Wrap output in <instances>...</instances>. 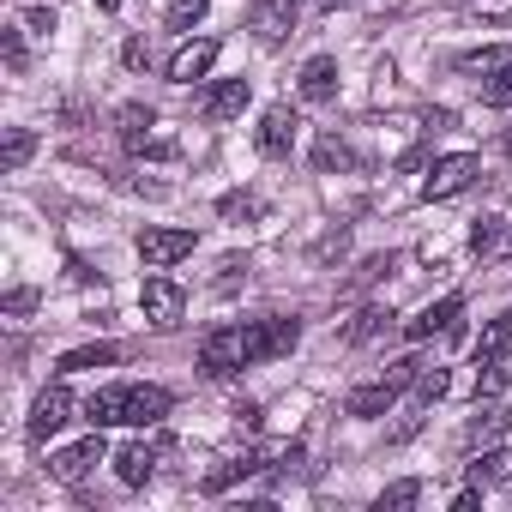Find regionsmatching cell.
I'll list each match as a JSON object with an SVG mask.
<instances>
[{
    "label": "cell",
    "instance_id": "obj_1",
    "mask_svg": "<svg viewBox=\"0 0 512 512\" xmlns=\"http://www.w3.org/2000/svg\"><path fill=\"white\" fill-rule=\"evenodd\" d=\"M296 344H302V320H284V314H272V320H241V326H217V332H205V344H199V374H205V380H229V374H241V368H253V362L290 356Z\"/></svg>",
    "mask_w": 512,
    "mask_h": 512
},
{
    "label": "cell",
    "instance_id": "obj_2",
    "mask_svg": "<svg viewBox=\"0 0 512 512\" xmlns=\"http://www.w3.org/2000/svg\"><path fill=\"white\" fill-rule=\"evenodd\" d=\"M169 410H175V398L163 386H103L85 398L91 428H157Z\"/></svg>",
    "mask_w": 512,
    "mask_h": 512
},
{
    "label": "cell",
    "instance_id": "obj_3",
    "mask_svg": "<svg viewBox=\"0 0 512 512\" xmlns=\"http://www.w3.org/2000/svg\"><path fill=\"white\" fill-rule=\"evenodd\" d=\"M512 380V314L488 320L476 338V398H500Z\"/></svg>",
    "mask_w": 512,
    "mask_h": 512
},
{
    "label": "cell",
    "instance_id": "obj_4",
    "mask_svg": "<svg viewBox=\"0 0 512 512\" xmlns=\"http://www.w3.org/2000/svg\"><path fill=\"white\" fill-rule=\"evenodd\" d=\"M416 374H422V362H416V356H404V362H392L380 380L356 386V392L344 398V410H350L356 422H374V416H386V410L398 404V392H404V386H416Z\"/></svg>",
    "mask_w": 512,
    "mask_h": 512
},
{
    "label": "cell",
    "instance_id": "obj_5",
    "mask_svg": "<svg viewBox=\"0 0 512 512\" xmlns=\"http://www.w3.org/2000/svg\"><path fill=\"white\" fill-rule=\"evenodd\" d=\"M296 19H302V0H247V31L260 49H284L296 37Z\"/></svg>",
    "mask_w": 512,
    "mask_h": 512
},
{
    "label": "cell",
    "instance_id": "obj_6",
    "mask_svg": "<svg viewBox=\"0 0 512 512\" xmlns=\"http://www.w3.org/2000/svg\"><path fill=\"white\" fill-rule=\"evenodd\" d=\"M482 175V157L476 151H452V157H434V169L422 175V199H458L470 193Z\"/></svg>",
    "mask_w": 512,
    "mask_h": 512
},
{
    "label": "cell",
    "instance_id": "obj_7",
    "mask_svg": "<svg viewBox=\"0 0 512 512\" xmlns=\"http://www.w3.org/2000/svg\"><path fill=\"white\" fill-rule=\"evenodd\" d=\"M103 458H109V446H103V428H91L79 446H61V452L49 458V476H55V482H67V488H79V482H85V476H91Z\"/></svg>",
    "mask_w": 512,
    "mask_h": 512
},
{
    "label": "cell",
    "instance_id": "obj_8",
    "mask_svg": "<svg viewBox=\"0 0 512 512\" xmlns=\"http://www.w3.org/2000/svg\"><path fill=\"white\" fill-rule=\"evenodd\" d=\"M139 314H145V326L169 332V326L187 314V296H181V284H175V278H145V290H139Z\"/></svg>",
    "mask_w": 512,
    "mask_h": 512
},
{
    "label": "cell",
    "instance_id": "obj_9",
    "mask_svg": "<svg viewBox=\"0 0 512 512\" xmlns=\"http://www.w3.org/2000/svg\"><path fill=\"white\" fill-rule=\"evenodd\" d=\"M73 410H79V398L67 392V380L43 386V392H37V404H31V440H49V434H61V428L73 422Z\"/></svg>",
    "mask_w": 512,
    "mask_h": 512
},
{
    "label": "cell",
    "instance_id": "obj_10",
    "mask_svg": "<svg viewBox=\"0 0 512 512\" xmlns=\"http://www.w3.org/2000/svg\"><path fill=\"white\" fill-rule=\"evenodd\" d=\"M193 247H199V235H193V229H145V235H139V260H145L151 272H163V266L187 260Z\"/></svg>",
    "mask_w": 512,
    "mask_h": 512
},
{
    "label": "cell",
    "instance_id": "obj_11",
    "mask_svg": "<svg viewBox=\"0 0 512 512\" xmlns=\"http://www.w3.org/2000/svg\"><path fill=\"white\" fill-rule=\"evenodd\" d=\"M217 55H223L217 37H187V43L169 55V85H193V79H205V73L217 67Z\"/></svg>",
    "mask_w": 512,
    "mask_h": 512
},
{
    "label": "cell",
    "instance_id": "obj_12",
    "mask_svg": "<svg viewBox=\"0 0 512 512\" xmlns=\"http://www.w3.org/2000/svg\"><path fill=\"white\" fill-rule=\"evenodd\" d=\"M458 320H464V296H440V302H428V308H422V314H416V320L404 326V338H410V344H428L434 332L458 338V332H464Z\"/></svg>",
    "mask_w": 512,
    "mask_h": 512
},
{
    "label": "cell",
    "instance_id": "obj_13",
    "mask_svg": "<svg viewBox=\"0 0 512 512\" xmlns=\"http://www.w3.org/2000/svg\"><path fill=\"white\" fill-rule=\"evenodd\" d=\"M296 109L290 103H272L266 115H260V133H253V145H260V157H290L296 151Z\"/></svg>",
    "mask_w": 512,
    "mask_h": 512
},
{
    "label": "cell",
    "instance_id": "obj_14",
    "mask_svg": "<svg viewBox=\"0 0 512 512\" xmlns=\"http://www.w3.org/2000/svg\"><path fill=\"white\" fill-rule=\"evenodd\" d=\"M247 103H253V85H247V79H217V85L199 97V115H205V121H241Z\"/></svg>",
    "mask_w": 512,
    "mask_h": 512
},
{
    "label": "cell",
    "instance_id": "obj_15",
    "mask_svg": "<svg viewBox=\"0 0 512 512\" xmlns=\"http://www.w3.org/2000/svg\"><path fill=\"white\" fill-rule=\"evenodd\" d=\"M151 127H157V109H151V103H121V109H115V133H121V145H127L133 157L151 145Z\"/></svg>",
    "mask_w": 512,
    "mask_h": 512
},
{
    "label": "cell",
    "instance_id": "obj_16",
    "mask_svg": "<svg viewBox=\"0 0 512 512\" xmlns=\"http://www.w3.org/2000/svg\"><path fill=\"white\" fill-rule=\"evenodd\" d=\"M157 452H163V446H145V440H127V446L115 452V476H121L127 488H145V482L157 476Z\"/></svg>",
    "mask_w": 512,
    "mask_h": 512
},
{
    "label": "cell",
    "instance_id": "obj_17",
    "mask_svg": "<svg viewBox=\"0 0 512 512\" xmlns=\"http://www.w3.org/2000/svg\"><path fill=\"white\" fill-rule=\"evenodd\" d=\"M338 61L332 55H314L308 67H302V103H338Z\"/></svg>",
    "mask_w": 512,
    "mask_h": 512
},
{
    "label": "cell",
    "instance_id": "obj_18",
    "mask_svg": "<svg viewBox=\"0 0 512 512\" xmlns=\"http://www.w3.org/2000/svg\"><path fill=\"white\" fill-rule=\"evenodd\" d=\"M121 350L115 344H85V350H67L61 356V374H85V368H115Z\"/></svg>",
    "mask_w": 512,
    "mask_h": 512
},
{
    "label": "cell",
    "instance_id": "obj_19",
    "mask_svg": "<svg viewBox=\"0 0 512 512\" xmlns=\"http://www.w3.org/2000/svg\"><path fill=\"white\" fill-rule=\"evenodd\" d=\"M37 157V133L31 127H7V145H0V169H25Z\"/></svg>",
    "mask_w": 512,
    "mask_h": 512
},
{
    "label": "cell",
    "instance_id": "obj_20",
    "mask_svg": "<svg viewBox=\"0 0 512 512\" xmlns=\"http://www.w3.org/2000/svg\"><path fill=\"white\" fill-rule=\"evenodd\" d=\"M350 163H356V151H350L338 133H320V145H314V169L332 175V169H350Z\"/></svg>",
    "mask_w": 512,
    "mask_h": 512
},
{
    "label": "cell",
    "instance_id": "obj_21",
    "mask_svg": "<svg viewBox=\"0 0 512 512\" xmlns=\"http://www.w3.org/2000/svg\"><path fill=\"white\" fill-rule=\"evenodd\" d=\"M217 217L253 223V217H266V199H260V193H223V199H217Z\"/></svg>",
    "mask_w": 512,
    "mask_h": 512
},
{
    "label": "cell",
    "instance_id": "obj_22",
    "mask_svg": "<svg viewBox=\"0 0 512 512\" xmlns=\"http://www.w3.org/2000/svg\"><path fill=\"white\" fill-rule=\"evenodd\" d=\"M500 434H506V410H482V416H476V422L464 428V446L476 452V446H494Z\"/></svg>",
    "mask_w": 512,
    "mask_h": 512
},
{
    "label": "cell",
    "instance_id": "obj_23",
    "mask_svg": "<svg viewBox=\"0 0 512 512\" xmlns=\"http://www.w3.org/2000/svg\"><path fill=\"white\" fill-rule=\"evenodd\" d=\"M500 67H512V49H470V55L458 61V73H470V79H488V73H500Z\"/></svg>",
    "mask_w": 512,
    "mask_h": 512
},
{
    "label": "cell",
    "instance_id": "obj_24",
    "mask_svg": "<svg viewBox=\"0 0 512 512\" xmlns=\"http://www.w3.org/2000/svg\"><path fill=\"white\" fill-rule=\"evenodd\" d=\"M500 476H506V452H500V446H482V452L470 458V482L488 488V482H500Z\"/></svg>",
    "mask_w": 512,
    "mask_h": 512
},
{
    "label": "cell",
    "instance_id": "obj_25",
    "mask_svg": "<svg viewBox=\"0 0 512 512\" xmlns=\"http://www.w3.org/2000/svg\"><path fill=\"white\" fill-rule=\"evenodd\" d=\"M205 13H211V0H169V13H163V19H169V31H181V37H187Z\"/></svg>",
    "mask_w": 512,
    "mask_h": 512
},
{
    "label": "cell",
    "instance_id": "obj_26",
    "mask_svg": "<svg viewBox=\"0 0 512 512\" xmlns=\"http://www.w3.org/2000/svg\"><path fill=\"white\" fill-rule=\"evenodd\" d=\"M476 91H482V103H488V109H512V67H500V73L476 79Z\"/></svg>",
    "mask_w": 512,
    "mask_h": 512
},
{
    "label": "cell",
    "instance_id": "obj_27",
    "mask_svg": "<svg viewBox=\"0 0 512 512\" xmlns=\"http://www.w3.org/2000/svg\"><path fill=\"white\" fill-rule=\"evenodd\" d=\"M392 326V308H362V320L350 326V344H368V338H380Z\"/></svg>",
    "mask_w": 512,
    "mask_h": 512
},
{
    "label": "cell",
    "instance_id": "obj_28",
    "mask_svg": "<svg viewBox=\"0 0 512 512\" xmlns=\"http://www.w3.org/2000/svg\"><path fill=\"white\" fill-rule=\"evenodd\" d=\"M446 392H452V374H446V368H422V374H416V398H422V404H440Z\"/></svg>",
    "mask_w": 512,
    "mask_h": 512
},
{
    "label": "cell",
    "instance_id": "obj_29",
    "mask_svg": "<svg viewBox=\"0 0 512 512\" xmlns=\"http://www.w3.org/2000/svg\"><path fill=\"white\" fill-rule=\"evenodd\" d=\"M416 500H422V482L410 476V482H392V488H380V500H374V506H380V512H398V506H416Z\"/></svg>",
    "mask_w": 512,
    "mask_h": 512
},
{
    "label": "cell",
    "instance_id": "obj_30",
    "mask_svg": "<svg viewBox=\"0 0 512 512\" xmlns=\"http://www.w3.org/2000/svg\"><path fill=\"white\" fill-rule=\"evenodd\" d=\"M500 235H506V229H500V217H482V223L470 229V253H494V247H500Z\"/></svg>",
    "mask_w": 512,
    "mask_h": 512
},
{
    "label": "cell",
    "instance_id": "obj_31",
    "mask_svg": "<svg viewBox=\"0 0 512 512\" xmlns=\"http://www.w3.org/2000/svg\"><path fill=\"white\" fill-rule=\"evenodd\" d=\"M121 67H127V73H145V67H151V43H145V37H127V43H121Z\"/></svg>",
    "mask_w": 512,
    "mask_h": 512
},
{
    "label": "cell",
    "instance_id": "obj_32",
    "mask_svg": "<svg viewBox=\"0 0 512 512\" xmlns=\"http://www.w3.org/2000/svg\"><path fill=\"white\" fill-rule=\"evenodd\" d=\"M0 55H7V67H13V73H25V61H31V55H25V37H19V31H0Z\"/></svg>",
    "mask_w": 512,
    "mask_h": 512
},
{
    "label": "cell",
    "instance_id": "obj_33",
    "mask_svg": "<svg viewBox=\"0 0 512 512\" xmlns=\"http://www.w3.org/2000/svg\"><path fill=\"white\" fill-rule=\"evenodd\" d=\"M25 25H31L37 37H49V31H55V13H49V7H25Z\"/></svg>",
    "mask_w": 512,
    "mask_h": 512
},
{
    "label": "cell",
    "instance_id": "obj_34",
    "mask_svg": "<svg viewBox=\"0 0 512 512\" xmlns=\"http://www.w3.org/2000/svg\"><path fill=\"white\" fill-rule=\"evenodd\" d=\"M31 308H37V290H13V296H7V314H13V320H25Z\"/></svg>",
    "mask_w": 512,
    "mask_h": 512
},
{
    "label": "cell",
    "instance_id": "obj_35",
    "mask_svg": "<svg viewBox=\"0 0 512 512\" xmlns=\"http://www.w3.org/2000/svg\"><path fill=\"white\" fill-rule=\"evenodd\" d=\"M476 500H482V488H476V482H470V488H464V494H458V500H452V512H476Z\"/></svg>",
    "mask_w": 512,
    "mask_h": 512
},
{
    "label": "cell",
    "instance_id": "obj_36",
    "mask_svg": "<svg viewBox=\"0 0 512 512\" xmlns=\"http://www.w3.org/2000/svg\"><path fill=\"white\" fill-rule=\"evenodd\" d=\"M320 7H326V13H338V7H356V0H320Z\"/></svg>",
    "mask_w": 512,
    "mask_h": 512
},
{
    "label": "cell",
    "instance_id": "obj_37",
    "mask_svg": "<svg viewBox=\"0 0 512 512\" xmlns=\"http://www.w3.org/2000/svg\"><path fill=\"white\" fill-rule=\"evenodd\" d=\"M91 7H103V13H115V7H121V0H91Z\"/></svg>",
    "mask_w": 512,
    "mask_h": 512
},
{
    "label": "cell",
    "instance_id": "obj_38",
    "mask_svg": "<svg viewBox=\"0 0 512 512\" xmlns=\"http://www.w3.org/2000/svg\"><path fill=\"white\" fill-rule=\"evenodd\" d=\"M500 253H512V229H506V235H500Z\"/></svg>",
    "mask_w": 512,
    "mask_h": 512
},
{
    "label": "cell",
    "instance_id": "obj_39",
    "mask_svg": "<svg viewBox=\"0 0 512 512\" xmlns=\"http://www.w3.org/2000/svg\"><path fill=\"white\" fill-rule=\"evenodd\" d=\"M500 145H506V157H512V133H506V139H500Z\"/></svg>",
    "mask_w": 512,
    "mask_h": 512
}]
</instances>
